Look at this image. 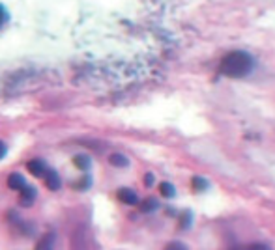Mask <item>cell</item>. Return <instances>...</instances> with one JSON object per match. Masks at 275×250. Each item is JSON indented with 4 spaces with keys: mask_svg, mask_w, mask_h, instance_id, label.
Returning <instances> with one entry per match:
<instances>
[{
    "mask_svg": "<svg viewBox=\"0 0 275 250\" xmlns=\"http://www.w3.org/2000/svg\"><path fill=\"white\" fill-rule=\"evenodd\" d=\"M73 165H75L79 170H88V168H90V157L85 155V153L75 155V157H73Z\"/></svg>",
    "mask_w": 275,
    "mask_h": 250,
    "instance_id": "obj_10",
    "label": "cell"
},
{
    "mask_svg": "<svg viewBox=\"0 0 275 250\" xmlns=\"http://www.w3.org/2000/svg\"><path fill=\"white\" fill-rule=\"evenodd\" d=\"M153 183H155V177H153V174H146V176H144V185L153 187Z\"/></svg>",
    "mask_w": 275,
    "mask_h": 250,
    "instance_id": "obj_17",
    "label": "cell"
},
{
    "mask_svg": "<svg viewBox=\"0 0 275 250\" xmlns=\"http://www.w3.org/2000/svg\"><path fill=\"white\" fill-rule=\"evenodd\" d=\"M238 250H270V247L266 245H258V243H253V245H247L244 249H238Z\"/></svg>",
    "mask_w": 275,
    "mask_h": 250,
    "instance_id": "obj_15",
    "label": "cell"
},
{
    "mask_svg": "<svg viewBox=\"0 0 275 250\" xmlns=\"http://www.w3.org/2000/svg\"><path fill=\"white\" fill-rule=\"evenodd\" d=\"M6 21H8V11H6L4 6L0 4V28L4 27V23H6Z\"/></svg>",
    "mask_w": 275,
    "mask_h": 250,
    "instance_id": "obj_16",
    "label": "cell"
},
{
    "mask_svg": "<svg viewBox=\"0 0 275 250\" xmlns=\"http://www.w3.org/2000/svg\"><path fill=\"white\" fill-rule=\"evenodd\" d=\"M191 185H193V191H197V193H204V191H208V179H204V177L200 176H195L191 179Z\"/></svg>",
    "mask_w": 275,
    "mask_h": 250,
    "instance_id": "obj_8",
    "label": "cell"
},
{
    "mask_svg": "<svg viewBox=\"0 0 275 250\" xmlns=\"http://www.w3.org/2000/svg\"><path fill=\"white\" fill-rule=\"evenodd\" d=\"M253 67H255V60L245 51H232L219 64L221 73L230 79H244L253 71Z\"/></svg>",
    "mask_w": 275,
    "mask_h": 250,
    "instance_id": "obj_1",
    "label": "cell"
},
{
    "mask_svg": "<svg viewBox=\"0 0 275 250\" xmlns=\"http://www.w3.org/2000/svg\"><path fill=\"white\" fill-rule=\"evenodd\" d=\"M90 185H92V179L88 176H85V177H81L73 187H75L77 191H86V189H90Z\"/></svg>",
    "mask_w": 275,
    "mask_h": 250,
    "instance_id": "obj_13",
    "label": "cell"
},
{
    "mask_svg": "<svg viewBox=\"0 0 275 250\" xmlns=\"http://www.w3.org/2000/svg\"><path fill=\"white\" fill-rule=\"evenodd\" d=\"M27 170H29L32 176L36 177H43L45 174H47V165L41 161V159H32V161H29V165H27Z\"/></svg>",
    "mask_w": 275,
    "mask_h": 250,
    "instance_id": "obj_2",
    "label": "cell"
},
{
    "mask_svg": "<svg viewBox=\"0 0 275 250\" xmlns=\"http://www.w3.org/2000/svg\"><path fill=\"white\" fill-rule=\"evenodd\" d=\"M43 181H45L47 189H51V191H58V189L62 187V179H60V176L57 174V170H53V168H49L47 170V174L43 176Z\"/></svg>",
    "mask_w": 275,
    "mask_h": 250,
    "instance_id": "obj_4",
    "label": "cell"
},
{
    "mask_svg": "<svg viewBox=\"0 0 275 250\" xmlns=\"http://www.w3.org/2000/svg\"><path fill=\"white\" fill-rule=\"evenodd\" d=\"M109 163H111L113 167H116V168H125L127 165H129L127 157H125V155H122V153H113V155L109 157Z\"/></svg>",
    "mask_w": 275,
    "mask_h": 250,
    "instance_id": "obj_9",
    "label": "cell"
},
{
    "mask_svg": "<svg viewBox=\"0 0 275 250\" xmlns=\"http://www.w3.org/2000/svg\"><path fill=\"white\" fill-rule=\"evenodd\" d=\"M159 191H161V196H165V198H174V194H176V189L169 181H163L159 185Z\"/></svg>",
    "mask_w": 275,
    "mask_h": 250,
    "instance_id": "obj_12",
    "label": "cell"
},
{
    "mask_svg": "<svg viewBox=\"0 0 275 250\" xmlns=\"http://www.w3.org/2000/svg\"><path fill=\"white\" fill-rule=\"evenodd\" d=\"M55 243H57V233L47 232L41 239H39L36 250H55Z\"/></svg>",
    "mask_w": 275,
    "mask_h": 250,
    "instance_id": "obj_5",
    "label": "cell"
},
{
    "mask_svg": "<svg viewBox=\"0 0 275 250\" xmlns=\"http://www.w3.org/2000/svg\"><path fill=\"white\" fill-rule=\"evenodd\" d=\"M165 250H187V249H185L182 243H171V245H169Z\"/></svg>",
    "mask_w": 275,
    "mask_h": 250,
    "instance_id": "obj_18",
    "label": "cell"
},
{
    "mask_svg": "<svg viewBox=\"0 0 275 250\" xmlns=\"http://www.w3.org/2000/svg\"><path fill=\"white\" fill-rule=\"evenodd\" d=\"M6 153H8V146H6V144L0 140V159L6 157Z\"/></svg>",
    "mask_w": 275,
    "mask_h": 250,
    "instance_id": "obj_19",
    "label": "cell"
},
{
    "mask_svg": "<svg viewBox=\"0 0 275 250\" xmlns=\"http://www.w3.org/2000/svg\"><path fill=\"white\" fill-rule=\"evenodd\" d=\"M191 221H193L191 211H185V213H182V217H180V226L183 228V230H187V228L191 226Z\"/></svg>",
    "mask_w": 275,
    "mask_h": 250,
    "instance_id": "obj_14",
    "label": "cell"
},
{
    "mask_svg": "<svg viewBox=\"0 0 275 250\" xmlns=\"http://www.w3.org/2000/svg\"><path fill=\"white\" fill-rule=\"evenodd\" d=\"M36 196H38L36 189H34L32 185H27L23 191H21V204L23 205H32L34 204V200H36Z\"/></svg>",
    "mask_w": 275,
    "mask_h": 250,
    "instance_id": "obj_7",
    "label": "cell"
},
{
    "mask_svg": "<svg viewBox=\"0 0 275 250\" xmlns=\"http://www.w3.org/2000/svg\"><path fill=\"white\" fill-rule=\"evenodd\" d=\"M116 196H118V200H120V202H123V204H127V205L139 204V196H137V193H135V191H131V189H127V187L118 189Z\"/></svg>",
    "mask_w": 275,
    "mask_h": 250,
    "instance_id": "obj_3",
    "label": "cell"
},
{
    "mask_svg": "<svg viewBox=\"0 0 275 250\" xmlns=\"http://www.w3.org/2000/svg\"><path fill=\"white\" fill-rule=\"evenodd\" d=\"M27 185H29V183H27V179L21 176L19 172H13V174L8 177V187H10V189H13V191H19V193H21V191H23V189H25Z\"/></svg>",
    "mask_w": 275,
    "mask_h": 250,
    "instance_id": "obj_6",
    "label": "cell"
},
{
    "mask_svg": "<svg viewBox=\"0 0 275 250\" xmlns=\"http://www.w3.org/2000/svg\"><path fill=\"white\" fill-rule=\"evenodd\" d=\"M157 207H159V202H157L155 198H146L143 204H141V211H143V213H152Z\"/></svg>",
    "mask_w": 275,
    "mask_h": 250,
    "instance_id": "obj_11",
    "label": "cell"
}]
</instances>
